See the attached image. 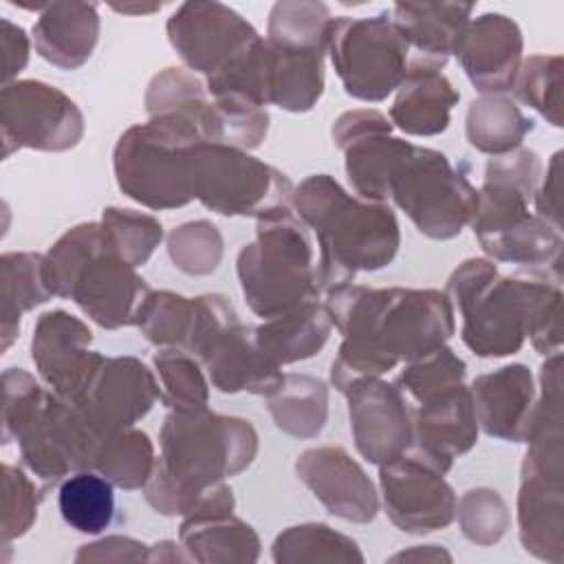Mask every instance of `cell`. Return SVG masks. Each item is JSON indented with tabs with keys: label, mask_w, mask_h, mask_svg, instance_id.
I'll list each match as a JSON object with an SVG mask.
<instances>
[{
	"label": "cell",
	"mask_w": 564,
	"mask_h": 564,
	"mask_svg": "<svg viewBox=\"0 0 564 564\" xmlns=\"http://www.w3.org/2000/svg\"><path fill=\"white\" fill-rule=\"evenodd\" d=\"M324 304L341 335L330 364V383L341 394L434 352L456 333L454 306L441 289L346 284L328 291Z\"/></svg>",
	"instance_id": "6da1fadb"
},
{
	"label": "cell",
	"mask_w": 564,
	"mask_h": 564,
	"mask_svg": "<svg viewBox=\"0 0 564 564\" xmlns=\"http://www.w3.org/2000/svg\"><path fill=\"white\" fill-rule=\"evenodd\" d=\"M159 447L143 498L161 516L187 518L234 511L236 498L225 480L251 467L260 438L242 416L209 408L170 410Z\"/></svg>",
	"instance_id": "7a4b0ae2"
},
{
	"label": "cell",
	"mask_w": 564,
	"mask_h": 564,
	"mask_svg": "<svg viewBox=\"0 0 564 564\" xmlns=\"http://www.w3.org/2000/svg\"><path fill=\"white\" fill-rule=\"evenodd\" d=\"M291 205L315 238L322 293L388 267L399 253L401 229L392 207L352 196L330 174L306 176L293 187Z\"/></svg>",
	"instance_id": "3957f363"
},
{
	"label": "cell",
	"mask_w": 564,
	"mask_h": 564,
	"mask_svg": "<svg viewBox=\"0 0 564 564\" xmlns=\"http://www.w3.org/2000/svg\"><path fill=\"white\" fill-rule=\"evenodd\" d=\"M104 432L82 405L57 397L24 368L2 372V443H18L42 487L93 469Z\"/></svg>",
	"instance_id": "277c9868"
},
{
	"label": "cell",
	"mask_w": 564,
	"mask_h": 564,
	"mask_svg": "<svg viewBox=\"0 0 564 564\" xmlns=\"http://www.w3.org/2000/svg\"><path fill=\"white\" fill-rule=\"evenodd\" d=\"M48 260L55 297L73 300L90 322L106 330L137 324L152 289L110 249L99 220L64 231Z\"/></svg>",
	"instance_id": "5b68a950"
},
{
	"label": "cell",
	"mask_w": 564,
	"mask_h": 564,
	"mask_svg": "<svg viewBox=\"0 0 564 564\" xmlns=\"http://www.w3.org/2000/svg\"><path fill=\"white\" fill-rule=\"evenodd\" d=\"M236 275L247 306L262 319L319 297L315 238L293 205L258 218L256 238L238 251Z\"/></svg>",
	"instance_id": "8992f818"
},
{
	"label": "cell",
	"mask_w": 564,
	"mask_h": 564,
	"mask_svg": "<svg viewBox=\"0 0 564 564\" xmlns=\"http://www.w3.org/2000/svg\"><path fill=\"white\" fill-rule=\"evenodd\" d=\"M533 269L502 275L489 258H467L447 278L445 295L460 317L463 344L482 359L520 352Z\"/></svg>",
	"instance_id": "52a82bcc"
},
{
	"label": "cell",
	"mask_w": 564,
	"mask_h": 564,
	"mask_svg": "<svg viewBox=\"0 0 564 564\" xmlns=\"http://www.w3.org/2000/svg\"><path fill=\"white\" fill-rule=\"evenodd\" d=\"M205 143L183 117L161 115L123 130L112 150L117 187L134 203L167 212L194 200L189 152Z\"/></svg>",
	"instance_id": "ba28073f"
},
{
	"label": "cell",
	"mask_w": 564,
	"mask_h": 564,
	"mask_svg": "<svg viewBox=\"0 0 564 564\" xmlns=\"http://www.w3.org/2000/svg\"><path fill=\"white\" fill-rule=\"evenodd\" d=\"M383 203H394L421 236L452 240L469 225L478 189L441 150L403 141L386 174Z\"/></svg>",
	"instance_id": "9c48e42d"
},
{
	"label": "cell",
	"mask_w": 564,
	"mask_h": 564,
	"mask_svg": "<svg viewBox=\"0 0 564 564\" xmlns=\"http://www.w3.org/2000/svg\"><path fill=\"white\" fill-rule=\"evenodd\" d=\"M194 300V328L187 350L200 361L212 388L223 394L271 397L284 381L282 366L262 352L256 326L242 324L223 293Z\"/></svg>",
	"instance_id": "30bf717a"
},
{
	"label": "cell",
	"mask_w": 564,
	"mask_h": 564,
	"mask_svg": "<svg viewBox=\"0 0 564 564\" xmlns=\"http://www.w3.org/2000/svg\"><path fill=\"white\" fill-rule=\"evenodd\" d=\"M516 500L518 538L538 560L564 562V430L560 414H540L527 436Z\"/></svg>",
	"instance_id": "8fae6325"
},
{
	"label": "cell",
	"mask_w": 564,
	"mask_h": 564,
	"mask_svg": "<svg viewBox=\"0 0 564 564\" xmlns=\"http://www.w3.org/2000/svg\"><path fill=\"white\" fill-rule=\"evenodd\" d=\"M194 200L218 216L260 218L291 205L284 172L229 143H196L189 152Z\"/></svg>",
	"instance_id": "7c38bea8"
},
{
	"label": "cell",
	"mask_w": 564,
	"mask_h": 564,
	"mask_svg": "<svg viewBox=\"0 0 564 564\" xmlns=\"http://www.w3.org/2000/svg\"><path fill=\"white\" fill-rule=\"evenodd\" d=\"M326 55L344 93L368 104L388 99L410 66V46L390 11L366 18L335 15L328 26Z\"/></svg>",
	"instance_id": "4fadbf2b"
},
{
	"label": "cell",
	"mask_w": 564,
	"mask_h": 564,
	"mask_svg": "<svg viewBox=\"0 0 564 564\" xmlns=\"http://www.w3.org/2000/svg\"><path fill=\"white\" fill-rule=\"evenodd\" d=\"M2 156L18 150L66 152L86 132L79 106L59 88L40 79H15L0 90Z\"/></svg>",
	"instance_id": "5bb4252c"
},
{
	"label": "cell",
	"mask_w": 564,
	"mask_h": 564,
	"mask_svg": "<svg viewBox=\"0 0 564 564\" xmlns=\"http://www.w3.org/2000/svg\"><path fill=\"white\" fill-rule=\"evenodd\" d=\"M445 474L443 465L414 445L379 465V500L388 520L410 535L447 529L456 520L458 496Z\"/></svg>",
	"instance_id": "9a60e30c"
},
{
	"label": "cell",
	"mask_w": 564,
	"mask_h": 564,
	"mask_svg": "<svg viewBox=\"0 0 564 564\" xmlns=\"http://www.w3.org/2000/svg\"><path fill=\"white\" fill-rule=\"evenodd\" d=\"M88 324L64 308L37 317L31 337V359L42 383L57 397L79 403L106 357L90 348Z\"/></svg>",
	"instance_id": "2e32d148"
},
{
	"label": "cell",
	"mask_w": 564,
	"mask_h": 564,
	"mask_svg": "<svg viewBox=\"0 0 564 564\" xmlns=\"http://www.w3.org/2000/svg\"><path fill=\"white\" fill-rule=\"evenodd\" d=\"M165 33L181 62L205 77L260 37L247 18L214 0L178 4L165 22Z\"/></svg>",
	"instance_id": "e0dca14e"
},
{
	"label": "cell",
	"mask_w": 564,
	"mask_h": 564,
	"mask_svg": "<svg viewBox=\"0 0 564 564\" xmlns=\"http://www.w3.org/2000/svg\"><path fill=\"white\" fill-rule=\"evenodd\" d=\"M348 421L355 447L370 465H383L414 445L412 405L394 383L370 377L346 392Z\"/></svg>",
	"instance_id": "ac0fdd59"
},
{
	"label": "cell",
	"mask_w": 564,
	"mask_h": 564,
	"mask_svg": "<svg viewBox=\"0 0 564 564\" xmlns=\"http://www.w3.org/2000/svg\"><path fill=\"white\" fill-rule=\"evenodd\" d=\"M293 469L330 516L355 524H368L377 518L381 507L377 487L344 447H306L295 458Z\"/></svg>",
	"instance_id": "d6986e66"
},
{
	"label": "cell",
	"mask_w": 564,
	"mask_h": 564,
	"mask_svg": "<svg viewBox=\"0 0 564 564\" xmlns=\"http://www.w3.org/2000/svg\"><path fill=\"white\" fill-rule=\"evenodd\" d=\"M522 51L524 37L518 22L487 11L469 20L454 55L480 95H505L520 70Z\"/></svg>",
	"instance_id": "ffe728a7"
},
{
	"label": "cell",
	"mask_w": 564,
	"mask_h": 564,
	"mask_svg": "<svg viewBox=\"0 0 564 564\" xmlns=\"http://www.w3.org/2000/svg\"><path fill=\"white\" fill-rule=\"evenodd\" d=\"M478 427L505 443H527L538 386L529 366L507 364L469 383Z\"/></svg>",
	"instance_id": "44dd1931"
},
{
	"label": "cell",
	"mask_w": 564,
	"mask_h": 564,
	"mask_svg": "<svg viewBox=\"0 0 564 564\" xmlns=\"http://www.w3.org/2000/svg\"><path fill=\"white\" fill-rule=\"evenodd\" d=\"M161 401V386L139 357H106L86 397L77 403L104 427H128L141 421Z\"/></svg>",
	"instance_id": "7402d4cb"
},
{
	"label": "cell",
	"mask_w": 564,
	"mask_h": 564,
	"mask_svg": "<svg viewBox=\"0 0 564 564\" xmlns=\"http://www.w3.org/2000/svg\"><path fill=\"white\" fill-rule=\"evenodd\" d=\"M414 447L443 465L447 471L454 458L478 443V421L469 386L454 383L412 405Z\"/></svg>",
	"instance_id": "603a6c76"
},
{
	"label": "cell",
	"mask_w": 564,
	"mask_h": 564,
	"mask_svg": "<svg viewBox=\"0 0 564 564\" xmlns=\"http://www.w3.org/2000/svg\"><path fill=\"white\" fill-rule=\"evenodd\" d=\"M460 101L443 68L410 57L408 73L394 90L390 121L410 137H436L449 128L452 110Z\"/></svg>",
	"instance_id": "cb8c5ba5"
},
{
	"label": "cell",
	"mask_w": 564,
	"mask_h": 564,
	"mask_svg": "<svg viewBox=\"0 0 564 564\" xmlns=\"http://www.w3.org/2000/svg\"><path fill=\"white\" fill-rule=\"evenodd\" d=\"M97 9L95 2H46L31 29L35 53L59 70L84 66L99 42Z\"/></svg>",
	"instance_id": "d4e9b609"
},
{
	"label": "cell",
	"mask_w": 564,
	"mask_h": 564,
	"mask_svg": "<svg viewBox=\"0 0 564 564\" xmlns=\"http://www.w3.org/2000/svg\"><path fill=\"white\" fill-rule=\"evenodd\" d=\"M474 2H397L390 11L414 59L445 68L469 20Z\"/></svg>",
	"instance_id": "484cf974"
},
{
	"label": "cell",
	"mask_w": 564,
	"mask_h": 564,
	"mask_svg": "<svg viewBox=\"0 0 564 564\" xmlns=\"http://www.w3.org/2000/svg\"><path fill=\"white\" fill-rule=\"evenodd\" d=\"M143 106L150 117L174 115L183 117L200 132L203 141L223 143V115L218 104L209 97L207 86L185 68L167 66L159 70L143 97Z\"/></svg>",
	"instance_id": "4316f807"
},
{
	"label": "cell",
	"mask_w": 564,
	"mask_h": 564,
	"mask_svg": "<svg viewBox=\"0 0 564 564\" xmlns=\"http://www.w3.org/2000/svg\"><path fill=\"white\" fill-rule=\"evenodd\" d=\"M330 330L333 322L326 304L315 297L264 319L256 326V341L278 366H289L315 357L326 346Z\"/></svg>",
	"instance_id": "83f0119b"
},
{
	"label": "cell",
	"mask_w": 564,
	"mask_h": 564,
	"mask_svg": "<svg viewBox=\"0 0 564 564\" xmlns=\"http://www.w3.org/2000/svg\"><path fill=\"white\" fill-rule=\"evenodd\" d=\"M178 542L189 562L229 564L258 562L260 538L251 524L231 513L189 516L181 520Z\"/></svg>",
	"instance_id": "f1b7e54d"
},
{
	"label": "cell",
	"mask_w": 564,
	"mask_h": 564,
	"mask_svg": "<svg viewBox=\"0 0 564 564\" xmlns=\"http://www.w3.org/2000/svg\"><path fill=\"white\" fill-rule=\"evenodd\" d=\"M2 289V350H9L20 333L22 315L53 297L46 271V253L7 251L0 258Z\"/></svg>",
	"instance_id": "f546056e"
},
{
	"label": "cell",
	"mask_w": 564,
	"mask_h": 564,
	"mask_svg": "<svg viewBox=\"0 0 564 564\" xmlns=\"http://www.w3.org/2000/svg\"><path fill=\"white\" fill-rule=\"evenodd\" d=\"M269 42V40H267ZM269 104L300 115L317 106L324 95V51H291L269 42Z\"/></svg>",
	"instance_id": "4dcf8cb0"
},
{
	"label": "cell",
	"mask_w": 564,
	"mask_h": 564,
	"mask_svg": "<svg viewBox=\"0 0 564 564\" xmlns=\"http://www.w3.org/2000/svg\"><path fill=\"white\" fill-rule=\"evenodd\" d=\"M535 121L507 95H480L465 115V137L482 154L500 156L522 145Z\"/></svg>",
	"instance_id": "1f68e13d"
},
{
	"label": "cell",
	"mask_w": 564,
	"mask_h": 564,
	"mask_svg": "<svg viewBox=\"0 0 564 564\" xmlns=\"http://www.w3.org/2000/svg\"><path fill=\"white\" fill-rule=\"evenodd\" d=\"M278 430L293 438H315L328 421V386L313 375H284L282 386L267 397Z\"/></svg>",
	"instance_id": "d6a6232c"
},
{
	"label": "cell",
	"mask_w": 564,
	"mask_h": 564,
	"mask_svg": "<svg viewBox=\"0 0 564 564\" xmlns=\"http://www.w3.org/2000/svg\"><path fill=\"white\" fill-rule=\"evenodd\" d=\"M57 507L70 529L99 535L115 520V485L95 469L73 471L59 482Z\"/></svg>",
	"instance_id": "836d02e7"
},
{
	"label": "cell",
	"mask_w": 564,
	"mask_h": 564,
	"mask_svg": "<svg viewBox=\"0 0 564 564\" xmlns=\"http://www.w3.org/2000/svg\"><path fill=\"white\" fill-rule=\"evenodd\" d=\"M156 463L150 436L134 427L106 430L95 456V471L106 476L115 487L134 491L143 489Z\"/></svg>",
	"instance_id": "e575fe53"
},
{
	"label": "cell",
	"mask_w": 564,
	"mask_h": 564,
	"mask_svg": "<svg viewBox=\"0 0 564 564\" xmlns=\"http://www.w3.org/2000/svg\"><path fill=\"white\" fill-rule=\"evenodd\" d=\"M275 564H364L359 544L324 522H302L280 531L271 544Z\"/></svg>",
	"instance_id": "d590c367"
},
{
	"label": "cell",
	"mask_w": 564,
	"mask_h": 564,
	"mask_svg": "<svg viewBox=\"0 0 564 564\" xmlns=\"http://www.w3.org/2000/svg\"><path fill=\"white\" fill-rule=\"evenodd\" d=\"M330 9L315 0H282L269 11L267 40L291 51H324L328 44Z\"/></svg>",
	"instance_id": "8d00e7d4"
},
{
	"label": "cell",
	"mask_w": 564,
	"mask_h": 564,
	"mask_svg": "<svg viewBox=\"0 0 564 564\" xmlns=\"http://www.w3.org/2000/svg\"><path fill=\"white\" fill-rule=\"evenodd\" d=\"M154 372L161 386V403L167 410L209 408V379L200 361L185 348H156Z\"/></svg>",
	"instance_id": "74e56055"
},
{
	"label": "cell",
	"mask_w": 564,
	"mask_h": 564,
	"mask_svg": "<svg viewBox=\"0 0 564 564\" xmlns=\"http://www.w3.org/2000/svg\"><path fill=\"white\" fill-rule=\"evenodd\" d=\"M99 223L110 249L134 269L143 267L165 238L159 218L130 207L110 205L101 212Z\"/></svg>",
	"instance_id": "f35d334b"
},
{
	"label": "cell",
	"mask_w": 564,
	"mask_h": 564,
	"mask_svg": "<svg viewBox=\"0 0 564 564\" xmlns=\"http://www.w3.org/2000/svg\"><path fill=\"white\" fill-rule=\"evenodd\" d=\"M141 335L156 348H185L194 328V300L174 291H150L137 324Z\"/></svg>",
	"instance_id": "ab89813d"
},
{
	"label": "cell",
	"mask_w": 564,
	"mask_h": 564,
	"mask_svg": "<svg viewBox=\"0 0 564 564\" xmlns=\"http://www.w3.org/2000/svg\"><path fill=\"white\" fill-rule=\"evenodd\" d=\"M562 315H564L562 275L553 271L533 269L529 313H527V339L531 341L538 355L549 357L562 350V339H564Z\"/></svg>",
	"instance_id": "60d3db41"
},
{
	"label": "cell",
	"mask_w": 564,
	"mask_h": 564,
	"mask_svg": "<svg viewBox=\"0 0 564 564\" xmlns=\"http://www.w3.org/2000/svg\"><path fill=\"white\" fill-rule=\"evenodd\" d=\"M516 99L533 108L553 128H562V55H531L522 59L511 86Z\"/></svg>",
	"instance_id": "b9f144b4"
},
{
	"label": "cell",
	"mask_w": 564,
	"mask_h": 564,
	"mask_svg": "<svg viewBox=\"0 0 564 564\" xmlns=\"http://www.w3.org/2000/svg\"><path fill=\"white\" fill-rule=\"evenodd\" d=\"M167 256L172 264L185 275H209L214 273L225 253V240L220 229L209 220H189L174 227L165 236Z\"/></svg>",
	"instance_id": "7bdbcfd3"
},
{
	"label": "cell",
	"mask_w": 564,
	"mask_h": 564,
	"mask_svg": "<svg viewBox=\"0 0 564 564\" xmlns=\"http://www.w3.org/2000/svg\"><path fill=\"white\" fill-rule=\"evenodd\" d=\"M460 533L476 546L498 544L509 527L511 513L505 498L491 487H471L456 502Z\"/></svg>",
	"instance_id": "ee69618b"
},
{
	"label": "cell",
	"mask_w": 564,
	"mask_h": 564,
	"mask_svg": "<svg viewBox=\"0 0 564 564\" xmlns=\"http://www.w3.org/2000/svg\"><path fill=\"white\" fill-rule=\"evenodd\" d=\"M467 377V364L445 344L434 352L403 364V370L392 381L410 405L421 399L449 388L454 383H463Z\"/></svg>",
	"instance_id": "f6af8a7d"
},
{
	"label": "cell",
	"mask_w": 564,
	"mask_h": 564,
	"mask_svg": "<svg viewBox=\"0 0 564 564\" xmlns=\"http://www.w3.org/2000/svg\"><path fill=\"white\" fill-rule=\"evenodd\" d=\"M48 489L37 487L24 469L2 465V544L22 538L37 520V509Z\"/></svg>",
	"instance_id": "bcb514c9"
},
{
	"label": "cell",
	"mask_w": 564,
	"mask_h": 564,
	"mask_svg": "<svg viewBox=\"0 0 564 564\" xmlns=\"http://www.w3.org/2000/svg\"><path fill=\"white\" fill-rule=\"evenodd\" d=\"M542 176V159L535 150L529 148H516L507 154L491 156L485 165L482 181L505 183L511 187H518L520 192L529 194L533 198V192Z\"/></svg>",
	"instance_id": "7dc6e473"
},
{
	"label": "cell",
	"mask_w": 564,
	"mask_h": 564,
	"mask_svg": "<svg viewBox=\"0 0 564 564\" xmlns=\"http://www.w3.org/2000/svg\"><path fill=\"white\" fill-rule=\"evenodd\" d=\"M148 544L130 535H106L82 544L75 562H148Z\"/></svg>",
	"instance_id": "c3c4849f"
},
{
	"label": "cell",
	"mask_w": 564,
	"mask_h": 564,
	"mask_svg": "<svg viewBox=\"0 0 564 564\" xmlns=\"http://www.w3.org/2000/svg\"><path fill=\"white\" fill-rule=\"evenodd\" d=\"M560 163H562V152H553L549 163H546V170H542V176H540V183L533 192V212L544 218L546 223L555 225L562 229V209H560V192H562V170H560Z\"/></svg>",
	"instance_id": "681fc988"
},
{
	"label": "cell",
	"mask_w": 564,
	"mask_h": 564,
	"mask_svg": "<svg viewBox=\"0 0 564 564\" xmlns=\"http://www.w3.org/2000/svg\"><path fill=\"white\" fill-rule=\"evenodd\" d=\"M2 84L15 82V75L29 64L31 40L22 26L2 18Z\"/></svg>",
	"instance_id": "f907efd6"
},
{
	"label": "cell",
	"mask_w": 564,
	"mask_h": 564,
	"mask_svg": "<svg viewBox=\"0 0 564 564\" xmlns=\"http://www.w3.org/2000/svg\"><path fill=\"white\" fill-rule=\"evenodd\" d=\"M452 562V555L438 544H416L408 551H399L390 557V562Z\"/></svg>",
	"instance_id": "816d5d0a"
},
{
	"label": "cell",
	"mask_w": 564,
	"mask_h": 564,
	"mask_svg": "<svg viewBox=\"0 0 564 564\" xmlns=\"http://www.w3.org/2000/svg\"><path fill=\"white\" fill-rule=\"evenodd\" d=\"M148 562H189L181 542L161 540L148 549Z\"/></svg>",
	"instance_id": "f5cc1de1"
},
{
	"label": "cell",
	"mask_w": 564,
	"mask_h": 564,
	"mask_svg": "<svg viewBox=\"0 0 564 564\" xmlns=\"http://www.w3.org/2000/svg\"><path fill=\"white\" fill-rule=\"evenodd\" d=\"M115 11L119 13H134V15H145V13H154V11H161V4H110Z\"/></svg>",
	"instance_id": "db71d44e"
}]
</instances>
